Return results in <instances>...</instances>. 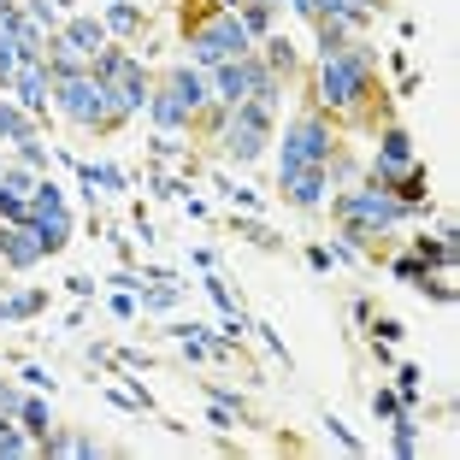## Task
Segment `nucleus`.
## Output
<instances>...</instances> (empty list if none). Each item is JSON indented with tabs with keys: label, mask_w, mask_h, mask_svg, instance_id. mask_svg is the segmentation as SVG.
<instances>
[{
	"label": "nucleus",
	"mask_w": 460,
	"mask_h": 460,
	"mask_svg": "<svg viewBox=\"0 0 460 460\" xmlns=\"http://www.w3.org/2000/svg\"><path fill=\"white\" fill-rule=\"evenodd\" d=\"M372 95H378V83H372V48H366L360 36H354L349 48H337V54L319 59V77H313V107L325 112L331 124L366 119Z\"/></svg>",
	"instance_id": "obj_1"
},
{
	"label": "nucleus",
	"mask_w": 460,
	"mask_h": 460,
	"mask_svg": "<svg viewBox=\"0 0 460 460\" xmlns=\"http://www.w3.org/2000/svg\"><path fill=\"white\" fill-rule=\"evenodd\" d=\"M331 218L337 225H360L372 230V236H384V243H395V230L413 225V207L402 201V195L378 190V183H349V190H331Z\"/></svg>",
	"instance_id": "obj_2"
},
{
	"label": "nucleus",
	"mask_w": 460,
	"mask_h": 460,
	"mask_svg": "<svg viewBox=\"0 0 460 460\" xmlns=\"http://www.w3.org/2000/svg\"><path fill=\"white\" fill-rule=\"evenodd\" d=\"M190 66L195 71H213V66H225V59H248L254 54V36L243 30V18L236 13H225V6H213L207 18H190Z\"/></svg>",
	"instance_id": "obj_3"
},
{
	"label": "nucleus",
	"mask_w": 460,
	"mask_h": 460,
	"mask_svg": "<svg viewBox=\"0 0 460 460\" xmlns=\"http://www.w3.org/2000/svg\"><path fill=\"white\" fill-rule=\"evenodd\" d=\"M54 112L77 130H119V107H112V89L95 77V71H83V77H54Z\"/></svg>",
	"instance_id": "obj_4"
},
{
	"label": "nucleus",
	"mask_w": 460,
	"mask_h": 460,
	"mask_svg": "<svg viewBox=\"0 0 460 460\" xmlns=\"http://www.w3.org/2000/svg\"><path fill=\"white\" fill-rule=\"evenodd\" d=\"M271 112L278 107H266V101L225 107V119H218V130H213L218 154H225L230 165H254L260 154H266V142H271Z\"/></svg>",
	"instance_id": "obj_5"
},
{
	"label": "nucleus",
	"mask_w": 460,
	"mask_h": 460,
	"mask_svg": "<svg viewBox=\"0 0 460 460\" xmlns=\"http://www.w3.org/2000/svg\"><path fill=\"white\" fill-rule=\"evenodd\" d=\"M337 142H342V136H337V124H331L319 107L296 112V119L284 124V148H278V177H289V172H307V165H325Z\"/></svg>",
	"instance_id": "obj_6"
},
{
	"label": "nucleus",
	"mask_w": 460,
	"mask_h": 460,
	"mask_svg": "<svg viewBox=\"0 0 460 460\" xmlns=\"http://www.w3.org/2000/svg\"><path fill=\"white\" fill-rule=\"evenodd\" d=\"M266 77H278V71H266L254 54H248V59H225V66H213V71H207V89H213L218 107H243V101L260 95V83H266Z\"/></svg>",
	"instance_id": "obj_7"
},
{
	"label": "nucleus",
	"mask_w": 460,
	"mask_h": 460,
	"mask_svg": "<svg viewBox=\"0 0 460 460\" xmlns=\"http://www.w3.org/2000/svg\"><path fill=\"white\" fill-rule=\"evenodd\" d=\"M6 95H13L36 124H48V112H54V71H48V59H18V77H13Z\"/></svg>",
	"instance_id": "obj_8"
},
{
	"label": "nucleus",
	"mask_w": 460,
	"mask_h": 460,
	"mask_svg": "<svg viewBox=\"0 0 460 460\" xmlns=\"http://www.w3.org/2000/svg\"><path fill=\"white\" fill-rule=\"evenodd\" d=\"M41 260H48V248H41V236H36V225H0V266L6 271H18V278H24V271H36Z\"/></svg>",
	"instance_id": "obj_9"
},
{
	"label": "nucleus",
	"mask_w": 460,
	"mask_h": 460,
	"mask_svg": "<svg viewBox=\"0 0 460 460\" xmlns=\"http://www.w3.org/2000/svg\"><path fill=\"white\" fill-rule=\"evenodd\" d=\"M54 41H59V48H71V54H83L89 66H95V54L107 48L112 36H107V24H101V13H66V24L54 30Z\"/></svg>",
	"instance_id": "obj_10"
},
{
	"label": "nucleus",
	"mask_w": 460,
	"mask_h": 460,
	"mask_svg": "<svg viewBox=\"0 0 460 460\" xmlns=\"http://www.w3.org/2000/svg\"><path fill=\"white\" fill-rule=\"evenodd\" d=\"M278 190H284V201L301 207V213H325V201H331V177H325V165H307V172L278 177Z\"/></svg>",
	"instance_id": "obj_11"
},
{
	"label": "nucleus",
	"mask_w": 460,
	"mask_h": 460,
	"mask_svg": "<svg viewBox=\"0 0 460 460\" xmlns=\"http://www.w3.org/2000/svg\"><path fill=\"white\" fill-rule=\"evenodd\" d=\"M107 89H112V107H119V119H142V112H148V101H154V71H148V66H130L124 77H112Z\"/></svg>",
	"instance_id": "obj_12"
},
{
	"label": "nucleus",
	"mask_w": 460,
	"mask_h": 460,
	"mask_svg": "<svg viewBox=\"0 0 460 460\" xmlns=\"http://www.w3.org/2000/svg\"><path fill=\"white\" fill-rule=\"evenodd\" d=\"M36 313H48V289H36V284H0V325H30Z\"/></svg>",
	"instance_id": "obj_13"
},
{
	"label": "nucleus",
	"mask_w": 460,
	"mask_h": 460,
	"mask_svg": "<svg viewBox=\"0 0 460 460\" xmlns=\"http://www.w3.org/2000/svg\"><path fill=\"white\" fill-rule=\"evenodd\" d=\"M413 160H420V154H413V136H407L395 119H384L378 124V154H372V165H378V172H402V165H413Z\"/></svg>",
	"instance_id": "obj_14"
},
{
	"label": "nucleus",
	"mask_w": 460,
	"mask_h": 460,
	"mask_svg": "<svg viewBox=\"0 0 460 460\" xmlns=\"http://www.w3.org/2000/svg\"><path fill=\"white\" fill-rule=\"evenodd\" d=\"M30 225H36V236H41V248H48V260L66 254L71 236H77V218H71V207H54V213H30Z\"/></svg>",
	"instance_id": "obj_15"
},
{
	"label": "nucleus",
	"mask_w": 460,
	"mask_h": 460,
	"mask_svg": "<svg viewBox=\"0 0 460 460\" xmlns=\"http://www.w3.org/2000/svg\"><path fill=\"white\" fill-rule=\"evenodd\" d=\"M101 24H107L112 41H142V30H148V13H142L136 0H112V6H101Z\"/></svg>",
	"instance_id": "obj_16"
},
{
	"label": "nucleus",
	"mask_w": 460,
	"mask_h": 460,
	"mask_svg": "<svg viewBox=\"0 0 460 460\" xmlns=\"http://www.w3.org/2000/svg\"><path fill=\"white\" fill-rule=\"evenodd\" d=\"M148 160H160V165H183V172H201V165H195V148L190 142H183V136H172V130H154L148 136Z\"/></svg>",
	"instance_id": "obj_17"
},
{
	"label": "nucleus",
	"mask_w": 460,
	"mask_h": 460,
	"mask_svg": "<svg viewBox=\"0 0 460 460\" xmlns=\"http://www.w3.org/2000/svg\"><path fill=\"white\" fill-rule=\"evenodd\" d=\"M36 130H41V124L30 119L13 95H0V142H6V148H18V142H24V136H36Z\"/></svg>",
	"instance_id": "obj_18"
},
{
	"label": "nucleus",
	"mask_w": 460,
	"mask_h": 460,
	"mask_svg": "<svg viewBox=\"0 0 460 460\" xmlns=\"http://www.w3.org/2000/svg\"><path fill=\"white\" fill-rule=\"evenodd\" d=\"M13 160H18V165H30L36 177H54V148H48L41 136H24V142L13 148Z\"/></svg>",
	"instance_id": "obj_19"
},
{
	"label": "nucleus",
	"mask_w": 460,
	"mask_h": 460,
	"mask_svg": "<svg viewBox=\"0 0 460 460\" xmlns=\"http://www.w3.org/2000/svg\"><path fill=\"white\" fill-rule=\"evenodd\" d=\"M18 455H36V437L18 420H0V460H18Z\"/></svg>",
	"instance_id": "obj_20"
},
{
	"label": "nucleus",
	"mask_w": 460,
	"mask_h": 460,
	"mask_svg": "<svg viewBox=\"0 0 460 460\" xmlns=\"http://www.w3.org/2000/svg\"><path fill=\"white\" fill-rule=\"evenodd\" d=\"M18 425H24V431H30V437H36V448H41V437L54 431V420H48V402H41V395H36V390H30V395H24V413H18Z\"/></svg>",
	"instance_id": "obj_21"
},
{
	"label": "nucleus",
	"mask_w": 460,
	"mask_h": 460,
	"mask_svg": "<svg viewBox=\"0 0 460 460\" xmlns=\"http://www.w3.org/2000/svg\"><path fill=\"white\" fill-rule=\"evenodd\" d=\"M313 30H319V59L337 54V48H349V41H354V30L342 24V18H313Z\"/></svg>",
	"instance_id": "obj_22"
},
{
	"label": "nucleus",
	"mask_w": 460,
	"mask_h": 460,
	"mask_svg": "<svg viewBox=\"0 0 460 460\" xmlns=\"http://www.w3.org/2000/svg\"><path fill=\"white\" fill-rule=\"evenodd\" d=\"M201 395H207V402H225L243 425H254V413H248V395H243V390H230V384H201Z\"/></svg>",
	"instance_id": "obj_23"
},
{
	"label": "nucleus",
	"mask_w": 460,
	"mask_h": 460,
	"mask_svg": "<svg viewBox=\"0 0 460 460\" xmlns=\"http://www.w3.org/2000/svg\"><path fill=\"white\" fill-rule=\"evenodd\" d=\"M230 230H236V236H248L254 248H278V243H284V236H278L271 225H260V218H236V213H230Z\"/></svg>",
	"instance_id": "obj_24"
},
{
	"label": "nucleus",
	"mask_w": 460,
	"mask_h": 460,
	"mask_svg": "<svg viewBox=\"0 0 460 460\" xmlns=\"http://www.w3.org/2000/svg\"><path fill=\"white\" fill-rule=\"evenodd\" d=\"M89 172H95V190L101 195H124V190H130V177H124L119 165H107V160H89Z\"/></svg>",
	"instance_id": "obj_25"
},
{
	"label": "nucleus",
	"mask_w": 460,
	"mask_h": 460,
	"mask_svg": "<svg viewBox=\"0 0 460 460\" xmlns=\"http://www.w3.org/2000/svg\"><path fill=\"white\" fill-rule=\"evenodd\" d=\"M271 13H278V6H260V0H248V6H236V18H243V30H248V36H266V30H271Z\"/></svg>",
	"instance_id": "obj_26"
},
{
	"label": "nucleus",
	"mask_w": 460,
	"mask_h": 460,
	"mask_svg": "<svg viewBox=\"0 0 460 460\" xmlns=\"http://www.w3.org/2000/svg\"><path fill=\"white\" fill-rule=\"evenodd\" d=\"M420 384H425L420 366H395V395H402V407H420Z\"/></svg>",
	"instance_id": "obj_27"
},
{
	"label": "nucleus",
	"mask_w": 460,
	"mask_h": 460,
	"mask_svg": "<svg viewBox=\"0 0 460 460\" xmlns=\"http://www.w3.org/2000/svg\"><path fill=\"white\" fill-rule=\"evenodd\" d=\"M18 6H24V13H30V18H36V24H41V30H48V36H54V30H59V24H66V13H59L54 0H18Z\"/></svg>",
	"instance_id": "obj_28"
},
{
	"label": "nucleus",
	"mask_w": 460,
	"mask_h": 460,
	"mask_svg": "<svg viewBox=\"0 0 460 460\" xmlns=\"http://www.w3.org/2000/svg\"><path fill=\"white\" fill-rule=\"evenodd\" d=\"M201 289L213 296V307H218V313H243V307H236V296H230V284L218 278V271H207V284H201Z\"/></svg>",
	"instance_id": "obj_29"
},
{
	"label": "nucleus",
	"mask_w": 460,
	"mask_h": 460,
	"mask_svg": "<svg viewBox=\"0 0 460 460\" xmlns=\"http://www.w3.org/2000/svg\"><path fill=\"white\" fill-rule=\"evenodd\" d=\"M18 378H24V390H36V395H54V372H48V366H36V360H30L24 372H18Z\"/></svg>",
	"instance_id": "obj_30"
},
{
	"label": "nucleus",
	"mask_w": 460,
	"mask_h": 460,
	"mask_svg": "<svg viewBox=\"0 0 460 460\" xmlns=\"http://www.w3.org/2000/svg\"><path fill=\"white\" fill-rule=\"evenodd\" d=\"M390 271H395V278H407V284H420V278H431L420 254H395V260H390Z\"/></svg>",
	"instance_id": "obj_31"
},
{
	"label": "nucleus",
	"mask_w": 460,
	"mask_h": 460,
	"mask_svg": "<svg viewBox=\"0 0 460 460\" xmlns=\"http://www.w3.org/2000/svg\"><path fill=\"white\" fill-rule=\"evenodd\" d=\"M207 425H213L218 437H230V431H236V425H243V420H236V413H230L225 402H207Z\"/></svg>",
	"instance_id": "obj_32"
},
{
	"label": "nucleus",
	"mask_w": 460,
	"mask_h": 460,
	"mask_svg": "<svg viewBox=\"0 0 460 460\" xmlns=\"http://www.w3.org/2000/svg\"><path fill=\"white\" fill-rule=\"evenodd\" d=\"M390 448H395V455H402V460H413V455H420V431H413V425H395Z\"/></svg>",
	"instance_id": "obj_33"
},
{
	"label": "nucleus",
	"mask_w": 460,
	"mask_h": 460,
	"mask_svg": "<svg viewBox=\"0 0 460 460\" xmlns=\"http://www.w3.org/2000/svg\"><path fill=\"white\" fill-rule=\"evenodd\" d=\"M24 395H30V390H13V384H0V420H18V413H24Z\"/></svg>",
	"instance_id": "obj_34"
},
{
	"label": "nucleus",
	"mask_w": 460,
	"mask_h": 460,
	"mask_svg": "<svg viewBox=\"0 0 460 460\" xmlns=\"http://www.w3.org/2000/svg\"><path fill=\"white\" fill-rule=\"evenodd\" d=\"M366 331H372L378 342H402V337H407V325H402V319H372Z\"/></svg>",
	"instance_id": "obj_35"
},
{
	"label": "nucleus",
	"mask_w": 460,
	"mask_h": 460,
	"mask_svg": "<svg viewBox=\"0 0 460 460\" xmlns=\"http://www.w3.org/2000/svg\"><path fill=\"white\" fill-rule=\"evenodd\" d=\"M325 425H331V437H337V443H342V448H349V455H366V443H360V437H354V431H349V425H342V420H337V413H331V420H325Z\"/></svg>",
	"instance_id": "obj_36"
},
{
	"label": "nucleus",
	"mask_w": 460,
	"mask_h": 460,
	"mask_svg": "<svg viewBox=\"0 0 460 460\" xmlns=\"http://www.w3.org/2000/svg\"><path fill=\"white\" fill-rule=\"evenodd\" d=\"M395 407H402V395H395V390H384V384H378V390H372V413H378V420H390Z\"/></svg>",
	"instance_id": "obj_37"
},
{
	"label": "nucleus",
	"mask_w": 460,
	"mask_h": 460,
	"mask_svg": "<svg viewBox=\"0 0 460 460\" xmlns=\"http://www.w3.org/2000/svg\"><path fill=\"white\" fill-rule=\"evenodd\" d=\"M107 284H112V289H124V296H136V289H142V271L119 266V271H112V278H107Z\"/></svg>",
	"instance_id": "obj_38"
},
{
	"label": "nucleus",
	"mask_w": 460,
	"mask_h": 460,
	"mask_svg": "<svg viewBox=\"0 0 460 460\" xmlns=\"http://www.w3.org/2000/svg\"><path fill=\"white\" fill-rule=\"evenodd\" d=\"M130 225H136V243H142V248H154V243H160V230L148 225V213H142V207H136V218H130Z\"/></svg>",
	"instance_id": "obj_39"
},
{
	"label": "nucleus",
	"mask_w": 460,
	"mask_h": 460,
	"mask_svg": "<svg viewBox=\"0 0 460 460\" xmlns=\"http://www.w3.org/2000/svg\"><path fill=\"white\" fill-rule=\"evenodd\" d=\"M107 307H112V319H136V296H124V289H112Z\"/></svg>",
	"instance_id": "obj_40"
},
{
	"label": "nucleus",
	"mask_w": 460,
	"mask_h": 460,
	"mask_svg": "<svg viewBox=\"0 0 460 460\" xmlns=\"http://www.w3.org/2000/svg\"><path fill=\"white\" fill-rule=\"evenodd\" d=\"M349 319H354V325H372V296H354L349 301Z\"/></svg>",
	"instance_id": "obj_41"
},
{
	"label": "nucleus",
	"mask_w": 460,
	"mask_h": 460,
	"mask_svg": "<svg viewBox=\"0 0 460 460\" xmlns=\"http://www.w3.org/2000/svg\"><path fill=\"white\" fill-rule=\"evenodd\" d=\"M307 266H313V271H331L337 260H331V248H325V243H313V248H307Z\"/></svg>",
	"instance_id": "obj_42"
},
{
	"label": "nucleus",
	"mask_w": 460,
	"mask_h": 460,
	"mask_svg": "<svg viewBox=\"0 0 460 460\" xmlns=\"http://www.w3.org/2000/svg\"><path fill=\"white\" fill-rule=\"evenodd\" d=\"M66 289H71L77 301H95V278H66Z\"/></svg>",
	"instance_id": "obj_43"
},
{
	"label": "nucleus",
	"mask_w": 460,
	"mask_h": 460,
	"mask_svg": "<svg viewBox=\"0 0 460 460\" xmlns=\"http://www.w3.org/2000/svg\"><path fill=\"white\" fill-rule=\"evenodd\" d=\"M349 6H360L366 18H384V13H390V0H349Z\"/></svg>",
	"instance_id": "obj_44"
},
{
	"label": "nucleus",
	"mask_w": 460,
	"mask_h": 460,
	"mask_svg": "<svg viewBox=\"0 0 460 460\" xmlns=\"http://www.w3.org/2000/svg\"><path fill=\"white\" fill-rule=\"evenodd\" d=\"M420 83H425L420 71H402V89H395V95H402V101H407V95H420Z\"/></svg>",
	"instance_id": "obj_45"
},
{
	"label": "nucleus",
	"mask_w": 460,
	"mask_h": 460,
	"mask_svg": "<svg viewBox=\"0 0 460 460\" xmlns=\"http://www.w3.org/2000/svg\"><path fill=\"white\" fill-rule=\"evenodd\" d=\"M372 360L390 366V360H395V342H378V337H372Z\"/></svg>",
	"instance_id": "obj_46"
},
{
	"label": "nucleus",
	"mask_w": 460,
	"mask_h": 460,
	"mask_svg": "<svg viewBox=\"0 0 460 460\" xmlns=\"http://www.w3.org/2000/svg\"><path fill=\"white\" fill-rule=\"evenodd\" d=\"M54 6L59 13H83V0H54Z\"/></svg>",
	"instance_id": "obj_47"
},
{
	"label": "nucleus",
	"mask_w": 460,
	"mask_h": 460,
	"mask_svg": "<svg viewBox=\"0 0 460 460\" xmlns=\"http://www.w3.org/2000/svg\"><path fill=\"white\" fill-rule=\"evenodd\" d=\"M289 13H301V18H313V6H307V0H289Z\"/></svg>",
	"instance_id": "obj_48"
},
{
	"label": "nucleus",
	"mask_w": 460,
	"mask_h": 460,
	"mask_svg": "<svg viewBox=\"0 0 460 460\" xmlns=\"http://www.w3.org/2000/svg\"><path fill=\"white\" fill-rule=\"evenodd\" d=\"M101 6H112V0H101Z\"/></svg>",
	"instance_id": "obj_49"
},
{
	"label": "nucleus",
	"mask_w": 460,
	"mask_h": 460,
	"mask_svg": "<svg viewBox=\"0 0 460 460\" xmlns=\"http://www.w3.org/2000/svg\"><path fill=\"white\" fill-rule=\"evenodd\" d=\"M0 165H6V154H0Z\"/></svg>",
	"instance_id": "obj_50"
},
{
	"label": "nucleus",
	"mask_w": 460,
	"mask_h": 460,
	"mask_svg": "<svg viewBox=\"0 0 460 460\" xmlns=\"http://www.w3.org/2000/svg\"><path fill=\"white\" fill-rule=\"evenodd\" d=\"M0 384H6V378H0Z\"/></svg>",
	"instance_id": "obj_51"
}]
</instances>
